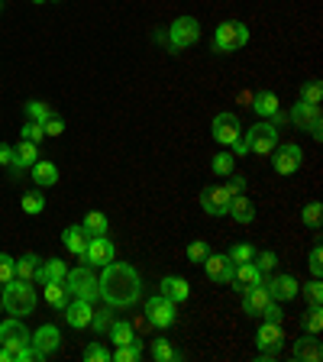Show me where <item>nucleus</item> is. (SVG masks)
Segmentation results:
<instances>
[{
  "label": "nucleus",
  "mask_w": 323,
  "mask_h": 362,
  "mask_svg": "<svg viewBox=\"0 0 323 362\" xmlns=\"http://www.w3.org/2000/svg\"><path fill=\"white\" fill-rule=\"evenodd\" d=\"M81 226L88 230L90 236H107V226H110V223H107V217H104L100 211H90L88 217H84V223H81Z\"/></svg>",
  "instance_id": "33"
},
{
  "label": "nucleus",
  "mask_w": 323,
  "mask_h": 362,
  "mask_svg": "<svg viewBox=\"0 0 323 362\" xmlns=\"http://www.w3.org/2000/svg\"><path fill=\"white\" fill-rule=\"evenodd\" d=\"M213 139H217L220 146H226V149H230V146L236 143V139H240L242 136V127H240V117H236V113H217V117H213Z\"/></svg>",
  "instance_id": "11"
},
{
  "label": "nucleus",
  "mask_w": 323,
  "mask_h": 362,
  "mask_svg": "<svg viewBox=\"0 0 323 362\" xmlns=\"http://www.w3.org/2000/svg\"><path fill=\"white\" fill-rule=\"evenodd\" d=\"M0 10H4V0H0Z\"/></svg>",
  "instance_id": "56"
},
{
  "label": "nucleus",
  "mask_w": 323,
  "mask_h": 362,
  "mask_svg": "<svg viewBox=\"0 0 323 362\" xmlns=\"http://www.w3.org/2000/svg\"><path fill=\"white\" fill-rule=\"evenodd\" d=\"M33 181H36L39 188H52L55 181H59V168L52 162H33Z\"/></svg>",
  "instance_id": "29"
},
{
  "label": "nucleus",
  "mask_w": 323,
  "mask_h": 362,
  "mask_svg": "<svg viewBox=\"0 0 323 362\" xmlns=\"http://www.w3.org/2000/svg\"><path fill=\"white\" fill-rule=\"evenodd\" d=\"M307 265H310V272H314V279H320V275H323V249H320V246L310 249Z\"/></svg>",
  "instance_id": "46"
},
{
  "label": "nucleus",
  "mask_w": 323,
  "mask_h": 362,
  "mask_svg": "<svg viewBox=\"0 0 323 362\" xmlns=\"http://www.w3.org/2000/svg\"><path fill=\"white\" fill-rule=\"evenodd\" d=\"M39 149L36 143H30V139H20V143L13 146V158H10V172L20 175L23 168H33V162H36Z\"/></svg>",
  "instance_id": "22"
},
{
  "label": "nucleus",
  "mask_w": 323,
  "mask_h": 362,
  "mask_svg": "<svg viewBox=\"0 0 323 362\" xmlns=\"http://www.w3.org/2000/svg\"><path fill=\"white\" fill-rule=\"evenodd\" d=\"M30 346L36 349L39 359H45L49 353H55V349L61 346V333H59V327L42 324L36 333H30Z\"/></svg>",
  "instance_id": "13"
},
{
  "label": "nucleus",
  "mask_w": 323,
  "mask_h": 362,
  "mask_svg": "<svg viewBox=\"0 0 323 362\" xmlns=\"http://www.w3.org/2000/svg\"><path fill=\"white\" fill-rule=\"evenodd\" d=\"M110 339L117 343V346H127V343H136V330H133V324L129 320H113L110 324Z\"/></svg>",
  "instance_id": "31"
},
{
  "label": "nucleus",
  "mask_w": 323,
  "mask_h": 362,
  "mask_svg": "<svg viewBox=\"0 0 323 362\" xmlns=\"http://www.w3.org/2000/svg\"><path fill=\"white\" fill-rule=\"evenodd\" d=\"M143 343L136 339V343H127V346H117V353H110V362H136L143 356Z\"/></svg>",
  "instance_id": "32"
},
{
  "label": "nucleus",
  "mask_w": 323,
  "mask_h": 362,
  "mask_svg": "<svg viewBox=\"0 0 323 362\" xmlns=\"http://www.w3.org/2000/svg\"><path fill=\"white\" fill-rule=\"evenodd\" d=\"M265 281V275L259 272V265H256V259L252 262H240L233 269V281L230 285L236 288V291H246V288H252V285H262Z\"/></svg>",
  "instance_id": "18"
},
{
  "label": "nucleus",
  "mask_w": 323,
  "mask_h": 362,
  "mask_svg": "<svg viewBox=\"0 0 323 362\" xmlns=\"http://www.w3.org/2000/svg\"><path fill=\"white\" fill-rule=\"evenodd\" d=\"M0 346H7L10 353H16V349L30 346V330L20 324V317H13V320H4L0 324Z\"/></svg>",
  "instance_id": "14"
},
{
  "label": "nucleus",
  "mask_w": 323,
  "mask_h": 362,
  "mask_svg": "<svg viewBox=\"0 0 323 362\" xmlns=\"http://www.w3.org/2000/svg\"><path fill=\"white\" fill-rule=\"evenodd\" d=\"M16 279L13 272V256H7V252H0V285H7V281Z\"/></svg>",
  "instance_id": "42"
},
{
  "label": "nucleus",
  "mask_w": 323,
  "mask_h": 362,
  "mask_svg": "<svg viewBox=\"0 0 323 362\" xmlns=\"http://www.w3.org/2000/svg\"><path fill=\"white\" fill-rule=\"evenodd\" d=\"M249 42V26L240 20H223L213 33V52H236Z\"/></svg>",
  "instance_id": "3"
},
{
  "label": "nucleus",
  "mask_w": 323,
  "mask_h": 362,
  "mask_svg": "<svg viewBox=\"0 0 323 362\" xmlns=\"http://www.w3.org/2000/svg\"><path fill=\"white\" fill-rule=\"evenodd\" d=\"M230 201H233V194H230L223 185H211V188L201 191V207H204V214H211V217H226V214H230Z\"/></svg>",
  "instance_id": "10"
},
{
  "label": "nucleus",
  "mask_w": 323,
  "mask_h": 362,
  "mask_svg": "<svg viewBox=\"0 0 323 362\" xmlns=\"http://www.w3.org/2000/svg\"><path fill=\"white\" fill-rule=\"evenodd\" d=\"M0 304L10 317H30L36 310V288L30 281L13 279L4 285V294H0Z\"/></svg>",
  "instance_id": "2"
},
{
  "label": "nucleus",
  "mask_w": 323,
  "mask_h": 362,
  "mask_svg": "<svg viewBox=\"0 0 323 362\" xmlns=\"http://www.w3.org/2000/svg\"><path fill=\"white\" fill-rule=\"evenodd\" d=\"M304 327H307V333H320V327H323L320 308H310V314H307V320H304Z\"/></svg>",
  "instance_id": "48"
},
{
  "label": "nucleus",
  "mask_w": 323,
  "mask_h": 362,
  "mask_svg": "<svg viewBox=\"0 0 323 362\" xmlns=\"http://www.w3.org/2000/svg\"><path fill=\"white\" fill-rule=\"evenodd\" d=\"M39 262H42V259H39L36 252H26V256L13 259V272H16V279H23V281H33V275H36Z\"/></svg>",
  "instance_id": "30"
},
{
  "label": "nucleus",
  "mask_w": 323,
  "mask_h": 362,
  "mask_svg": "<svg viewBox=\"0 0 323 362\" xmlns=\"http://www.w3.org/2000/svg\"><path fill=\"white\" fill-rule=\"evenodd\" d=\"M33 4H45V0H33Z\"/></svg>",
  "instance_id": "55"
},
{
  "label": "nucleus",
  "mask_w": 323,
  "mask_h": 362,
  "mask_svg": "<svg viewBox=\"0 0 323 362\" xmlns=\"http://www.w3.org/2000/svg\"><path fill=\"white\" fill-rule=\"evenodd\" d=\"M256 259V249L249 246V243H236L233 249H230V262L240 265V262H252Z\"/></svg>",
  "instance_id": "39"
},
{
  "label": "nucleus",
  "mask_w": 323,
  "mask_h": 362,
  "mask_svg": "<svg viewBox=\"0 0 323 362\" xmlns=\"http://www.w3.org/2000/svg\"><path fill=\"white\" fill-rule=\"evenodd\" d=\"M256 343L262 353H278L281 343H285V333H281V324H271V320H265L262 327H259L256 333Z\"/></svg>",
  "instance_id": "20"
},
{
  "label": "nucleus",
  "mask_w": 323,
  "mask_h": 362,
  "mask_svg": "<svg viewBox=\"0 0 323 362\" xmlns=\"http://www.w3.org/2000/svg\"><path fill=\"white\" fill-rule=\"evenodd\" d=\"M204 272H207V279L211 281H217V285H230V281H233V269L236 265L230 262V256H207L204 259Z\"/></svg>",
  "instance_id": "16"
},
{
  "label": "nucleus",
  "mask_w": 323,
  "mask_h": 362,
  "mask_svg": "<svg viewBox=\"0 0 323 362\" xmlns=\"http://www.w3.org/2000/svg\"><path fill=\"white\" fill-rule=\"evenodd\" d=\"M291 123L298 129H310V136H314L317 143L323 139V123H320V104H304V100H298L291 110Z\"/></svg>",
  "instance_id": "8"
},
{
  "label": "nucleus",
  "mask_w": 323,
  "mask_h": 362,
  "mask_svg": "<svg viewBox=\"0 0 323 362\" xmlns=\"http://www.w3.org/2000/svg\"><path fill=\"white\" fill-rule=\"evenodd\" d=\"M20 207H23L26 214H30V217H36V214H42V211H45V197L39 194V191H30V194H23Z\"/></svg>",
  "instance_id": "35"
},
{
  "label": "nucleus",
  "mask_w": 323,
  "mask_h": 362,
  "mask_svg": "<svg viewBox=\"0 0 323 362\" xmlns=\"http://www.w3.org/2000/svg\"><path fill=\"white\" fill-rule=\"evenodd\" d=\"M256 265H259V272L265 275V272H271L275 265H278V256H275V252H259V256H256Z\"/></svg>",
  "instance_id": "47"
},
{
  "label": "nucleus",
  "mask_w": 323,
  "mask_h": 362,
  "mask_svg": "<svg viewBox=\"0 0 323 362\" xmlns=\"http://www.w3.org/2000/svg\"><path fill=\"white\" fill-rule=\"evenodd\" d=\"M275 156H271V168L278 175H294L298 168H301V162H304V152H301V146H294V143H285V146H275Z\"/></svg>",
  "instance_id": "9"
},
{
  "label": "nucleus",
  "mask_w": 323,
  "mask_h": 362,
  "mask_svg": "<svg viewBox=\"0 0 323 362\" xmlns=\"http://www.w3.org/2000/svg\"><path fill=\"white\" fill-rule=\"evenodd\" d=\"M213 175H220V178H226V175H233L236 168V158L230 156V152H220V156H213Z\"/></svg>",
  "instance_id": "37"
},
{
  "label": "nucleus",
  "mask_w": 323,
  "mask_h": 362,
  "mask_svg": "<svg viewBox=\"0 0 323 362\" xmlns=\"http://www.w3.org/2000/svg\"><path fill=\"white\" fill-rule=\"evenodd\" d=\"M52 113L55 110L49 104H42V100H30V104H26V117H30V120H36V123H45Z\"/></svg>",
  "instance_id": "38"
},
{
  "label": "nucleus",
  "mask_w": 323,
  "mask_h": 362,
  "mask_svg": "<svg viewBox=\"0 0 323 362\" xmlns=\"http://www.w3.org/2000/svg\"><path fill=\"white\" fill-rule=\"evenodd\" d=\"M201 39V23L194 16H178V20L168 26V45H172V52H181V49H188Z\"/></svg>",
  "instance_id": "6"
},
{
  "label": "nucleus",
  "mask_w": 323,
  "mask_h": 362,
  "mask_svg": "<svg viewBox=\"0 0 323 362\" xmlns=\"http://www.w3.org/2000/svg\"><path fill=\"white\" fill-rule=\"evenodd\" d=\"M0 362H13V353L7 346H0Z\"/></svg>",
  "instance_id": "54"
},
{
  "label": "nucleus",
  "mask_w": 323,
  "mask_h": 362,
  "mask_svg": "<svg viewBox=\"0 0 323 362\" xmlns=\"http://www.w3.org/2000/svg\"><path fill=\"white\" fill-rule=\"evenodd\" d=\"M230 217H233L236 223H252V220H256V204L249 201L246 194H236L233 201H230Z\"/></svg>",
  "instance_id": "26"
},
{
  "label": "nucleus",
  "mask_w": 323,
  "mask_h": 362,
  "mask_svg": "<svg viewBox=\"0 0 323 362\" xmlns=\"http://www.w3.org/2000/svg\"><path fill=\"white\" fill-rule=\"evenodd\" d=\"M65 285H68V291L75 294V298H84V301H94V298L100 294L98 275H94V269H90L88 262L78 265V269H68L65 272Z\"/></svg>",
  "instance_id": "4"
},
{
  "label": "nucleus",
  "mask_w": 323,
  "mask_h": 362,
  "mask_svg": "<svg viewBox=\"0 0 323 362\" xmlns=\"http://www.w3.org/2000/svg\"><path fill=\"white\" fill-rule=\"evenodd\" d=\"M100 298L110 308H133L143 294V279L129 262H110L104 265V275L98 279Z\"/></svg>",
  "instance_id": "1"
},
{
  "label": "nucleus",
  "mask_w": 323,
  "mask_h": 362,
  "mask_svg": "<svg viewBox=\"0 0 323 362\" xmlns=\"http://www.w3.org/2000/svg\"><path fill=\"white\" fill-rule=\"evenodd\" d=\"M65 272H68V265L61 262V259H45V262H39L33 281H36V285H45V281H65Z\"/></svg>",
  "instance_id": "23"
},
{
  "label": "nucleus",
  "mask_w": 323,
  "mask_h": 362,
  "mask_svg": "<svg viewBox=\"0 0 323 362\" xmlns=\"http://www.w3.org/2000/svg\"><path fill=\"white\" fill-rule=\"evenodd\" d=\"M23 139H30V143H39V139H45V133H42V123H36V120H26L23 123Z\"/></svg>",
  "instance_id": "44"
},
{
  "label": "nucleus",
  "mask_w": 323,
  "mask_h": 362,
  "mask_svg": "<svg viewBox=\"0 0 323 362\" xmlns=\"http://www.w3.org/2000/svg\"><path fill=\"white\" fill-rule=\"evenodd\" d=\"M61 243H65V249H71L75 256H84V249H88V243H90V233L84 230L81 223H78V226H68L65 233H61Z\"/></svg>",
  "instance_id": "25"
},
{
  "label": "nucleus",
  "mask_w": 323,
  "mask_h": 362,
  "mask_svg": "<svg viewBox=\"0 0 323 362\" xmlns=\"http://www.w3.org/2000/svg\"><path fill=\"white\" fill-rule=\"evenodd\" d=\"M291 356H294V362H320L323 346H320V339H317V333H307V337L298 339Z\"/></svg>",
  "instance_id": "21"
},
{
  "label": "nucleus",
  "mask_w": 323,
  "mask_h": 362,
  "mask_svg": "<svg viewBox=\"0 0 323 362\" xmlns=\"http://www.w3.org/2000/svg\"><path fill=\"white\" fill-rule=\"evenodd\" d=\"M152 356H155V362H175L178 359V353H175V346L168 343L165 337H158L155 343H152Z\"/></svg>",
  "instance_id": "34"
},
{
  "label": "nucleus",
  "mask_w": 323,
  "mask_h": 362,
  "mask_svg": "<svg viewBox=\"0 0 323 362\" xmlns=\"http://www.w3.org/2000/svg\"><path fill=\"white\" fill-rule=\"evenodd\" d=\"M10 158H13V146L0 143V165H10Z\"/></svg>",
  "instance_id": "52"
},
{
  "label": "nucleus",
  "mask_w": 323,
  "mask_h": 362,
  "mask_svg": "<svg viewBox=\"0 0 323 362\" xmlns=\"http://www.w3.org/2000/svg\"><path fill=\"white\" fill-rule=\"evenodd\" d=\"M90 324H94V330H104V327H110V320H107V314H94V320H90Z\"/></svg>",
  "instance_id": "53"
},
{
  "label": "nucleus",
  "mask_w": 323,
  "mask_h": 362,
  "mask_svg": "<svg viewBox=\"0 0 323 362\" xmlns=\"http://www.w3.org/2000/svg\"><path fill=\"white\" fill-rule=\"evenodd\" d=\"M42 288H45V301L52 304V308H59V310L68 308V301H71V291H68L65 281H45Z\"/></svg>",
  "instance_id": "27"
},
{
  "label": "nucleus",
  "mask_w": 323,
  "mask_h": 362,
  "mask_svg": "<svg viewBox=\"0 0 323 362\" xmlns=\"http://www.w3.org/2000/svg\"><path fill=\"white\" fill-rule=\"evenodd\" d=\"M265 288H269L271 301H291V298H298V291H301V285H298V279L294 275H275V279L265 281Z\"/></svg>",
  "instance_id": "17"
},
{
  "label": "nucleus",
  "mask_w": 323,
  "mask_h": 362,
  "mask_svg": "<svg viewBox=\"0 0 323 362\" xmlns=\"http://www.w3.org/2000/svg\"><path fill=\"white\" fill-rule=\"evenodd\" d=\"M84 262L88 265H110L113 259H117V246H113L107 236H90V243H88V249H84Z\"/></svg>",
  "instance_id": "12"
},
{
  "label": "nucleus",
  "mask_w": 323,
  "mask_h": 362,
  "mask_svg": "<svg viewBox=\"0 0 323 362\" xmlns=\"http://www.w3.org/2000/svg\"><path fill=\"white\" fill-rule=\"evenodd\" d=\"M0 308H4V304H0Z\"/></svg>",
  "instance_id": "57"
},
{
  "label": "nucleus",
  "mask_w": 323,
  "mask_h": 362,
  "mask_svg": "<svg viewBox=\"0 0 323 362\" xmlns=\"http://www.w3.org/2000/svg\"><path fill=\"white\" fill-rule=\"evenodd\" d=\"M252 110L262 113V117H275V113L281 110L278 107V94H271V90H259V94H252Z\"/></svg>",
  "instance_id": "28"
},
{
  "label": "nucleus",
  "mask_w": 323,
  "mask_h": 362,
  "mask_svg": "<svg viewBox=\"0 0 323 362\" xmlns=\"http://www.w3.org/2000/svg\"><path fill=\"white\" fill-rule=\"evenodd\" d=\"M42 133L45 136H61V133H65V120H61L59 113H52V117L42 123Z\"/></svg>",
  "instance_id": "45"
},
{
  "label": "nucleus",
  "mask_w": 323,
  "mask_h": 362,
  "mask_svg": "<svg viewBox=\"0 0 323 362\" xmlns=\"http://www.w3.org/2000/svg\"><path fill=\"white\" fill-rule=\"evenodd\" d=\"M269 301H271V294H269V288H265V281L242 291V310H246L249 317H262V310Z\"/></svg>",
  "instance_id": "19"
},
{
  "label": "nucleus",
  "mask_w": 323,
  "mask_h": 362,
  "mask_svg": "<svg viewBox=\"0 0 323 362\" xmlns=\"http://www.w3.org/2000/svg\"><path fill=\"white\" fill-rule=\"evenodd\" d=\"M175 317H178L175 301L172 298H165V294H155V298L146 301V320H149L155 330H168V327L175 324Z\"/></svg>",
  "instance_id": "7"
},
{
  "label": "nucleus",
  "mask_w": 323,
  "mask_h": 362,
  "mask_svg": "<svg viewBox=\"0 0 323 362\" xmlns=\"http://www.w3.org/2000/svg\"><path fill=\"white\" fill-rule=\"evenodd\" d=\"M307 298H310V308H320V301H323V285H320V279H314L307 285Z\"/></svg>",
  "instance_id": "49"
},
{
  "label": "nucleus",
  "mask_w": 323,
  "mask_h": 362,
  "mask_svg": "<svg viewBox=\"0 0 323 362\" xmlns=\"http://www.w3.org/2000/svg\"><path fill=\"white\" fill-rule=\"evenodd\" d=\"M320 217H323V204L320 201H310L307 207H304V214H301L304 226H310V230H320Z\"/></svg>",
  "instance_id": "36"
},
{
  "label": "nucleus",
  "mask_w": 323,
  "mask_h": 362,
  "mask_svg": "<svg viewBox=\"0 0 323 362\" xmlns=\"http://www.w3.org/2000/svg\"><path fill=\"white\" fill-rule=\"evenodd\" d=\"M207 256H211V246H207L204 240H194V243L188 246V262H191V265H201Z\"/></svg>",
  "instance_id": "40"
},
{
  "label": "nucleus",
  "mask_w": 323,
  "mask_h": 362,
  "mask_svg": "<svg viewBox=\"0 0 323 362\" xmlns=\"http://www.w3.org/2000/svg\"><path fill=\"white\" fill-rule=\"evenodd\" d=\"M65 320H68V327H71V330H84V327H90V320H94V301H84V298L68 301Z\"/></svg>",
  "instance_id": "15"
},
{
  "label": "nucleus",
  "mask_w": 323,
  "mask_h": 362,
  "mask_svg": "<svg viewBox=\"0 0 323 362\" xmlns=\"http://www.w3.org/2000/svg\"><path fill=\"white\" fill-rule=\"evenodd\" d=\"M242 143H246L249 152H256V156H271V149L278 146V127L275 123H256L252 129H246Z\"/></svg>",
  "instance_id": "5"
},
{
  "label": "nucleus",
  "mask_w": 323,
  "mask_h": 362,
  "mask_svg": "<svg viewBox=\"0 0 323 362\" xmlns=\"http://www.w3.org/2000/svg\"><path fill=\"white\" fill-rule=\"evenodd\" d=\"M158 288H162V294L172 298L175 304H181V301H188L191 298V285H188V279H181V275H165Z\"/></svg>",
  "instance_id": "24"
},
{
  "label": "nucleus",
  "mask_w": 323,
  "mask_h": 362,
  "mask_svg": "<svg viewBox=\"0 0 323 362\" xmlns=\"http://www.w3.org/2000/svg\"><path fill=\"white\" fill-rule=\"evenodd\" d=\"M262 317H265V320H271V324H281V308H278V301H269V304H265Z\"/></svg>",
  "instance_id": "51"
},
{
  "label": "nucleus",
  "mask_w": 323,
  "mask_h": 362,
  "mask_svg": "<svg viewBox=\"0 0 323 362\" xmlns=\"http://www.w3.org/2000/svg\"><path fill=\"white\" fill-rule=\"evenodd\" d=\"M226 178H230V181H226V185H223V188L226 191H230V194H242V188H246V178H242V175H226Z\"/></svg>",
  "instance_id": "50"
},
{
  "label": "nucleus",
  "mask_w": 323,
  "mask_h": 362,
  "mask_svg": "<svg viewBox=\"0 0 323 362\" xmlns=\"http://www.w3.org/2000/svg\"><path fill=\"white\" fill-rule=\"evenodd\" d=\"M320 98H323V84L320 81H307L301 88V100H304V104H320Z\"/></svg>",
  "instance_id": "41"
},
{
  "label": "nucleus",
  "mask_w": 323,
  "mask_h": 362,
  "mask_svg": "<svg viewBox=\"0 0 323 362\" xmlns=\"http://www.w3.org/2000/svg\"><path fill=\"white\" fill-rule=\"evenodd\" d=\"M84 359L88 362H110V353H107L100 343H88V346H84Z\"/></svg>",
  "instance_id": "43"
}]
</instances>
